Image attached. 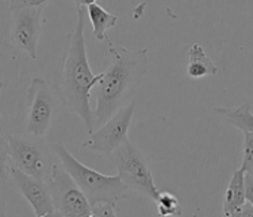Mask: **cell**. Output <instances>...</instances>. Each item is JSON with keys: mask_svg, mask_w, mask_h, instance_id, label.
Segmentation results:
<instances>
[{"mask_svg": "<svg viewBox=\"0 0 253 217\" xmlns=\"http://www.w3.org/2000/svg\"><path fill=\"white\" fill-rule=\"evenodd\" d=\"M58 97L43 79L34 78L27 90L26 132L43 137L58 113Z\"/></svg>", "mask_w": 253, "mask_h": 217, "instance_id": "52a82bcc", "label": "cell"}, {"mask_svg": "<svg viewBox=\"0 0 253 217\" xmlns=\"http://www.w3.org/2000/svg\"><path fill=\"white\" fill-rule=\"evenodd\" d=\"M135 111V102L131 101L124 108L118 110L113 117L107 119L102 128L96 132L89 133V139L83 143V148L93 152H100L110 156L119 145L127 139L131 119Z\"/></svg>", "mask_w": 253, "mask_h": 217, "instance_id": "ba28073f", "label": "cell"}, {"mask_svg": "<svg viewBox=\"0 0 253 217\" xmlns=\"http://www.w3.org/2000/svg\"><path fill=\"white\" fill-rule=\"evenodd\" d=\"M225 122L236 126L243 132L253 133V113L248 104H243L237 108H214Z\"/></svg>", "mask_w": 253, "mask_h": 217, "instance_id": "5bb4252c", "label": "cell"}, {"mask_svg": "<svg viewBox=\"0 0 253 217\" xmlns=\"http://www.w3.org/2000/svg\"><path fill=\"white\" fill-rule=\"evenodd\" d=\"M109 159L126 186L144 194L152 201H157L161 191L155 185L149 163L142 151L138 150L129 139L125 140L109 156Z\"/></svg>", "mask_w": 253, "mask_h": 217, "instance_id": "5b68a950", "label": "cell"}, {"mask_svg": "<svg viewBox=\"0 0 253 217\" xmlns=\"http://www.w3.org/2000/svg\"><path fill=\"white\" fill-rule=\"evenodd\" d=\"M76 3V7H88L92 3H96V0H75Z\"/></svg>", "mask_w": 253, "mask_h": 217, "instance_id": "44dd1931", "label": "cell"}, {"mask_svg": "<svg viewBox=\"0 0 253 217\" xmlns=\"http://www.w3.org/2000/svg\"><path fill=\"white\" fill-rule=\"evenodd\" d=\"M157 205V212L160 216H176L180 215L179 209V201L173 193L169 191H161L160 196L156 201Z\"/></svg>", "mask_w": 253, "mask_h": 217, "instance_id": "9a60e30c", "label": "cell"}, {"mask_svg": "<svg viewBox=\"0 0 253 217\" xmlns=\"http://www.w3.org/2000/svg\"><path fill=\"white\" fill-rule=\"evenodd\" d=\"M49 187L54 204V215L62 217H89L91 202L80 189L72 175L62 164H56L52 176L49 178Z\"/></svg>", "mask_w": 253, "mask_h": 217, "instance_id": "8992f818", "label": "cell"}, {"mask_svg": "<svg viewBox=\"0 0 253 217\" xmlns=\"http://www.w3.org/2000/svg\"><path fill=\"white\" fill-rule=\"evenodd\" d=\"M53 151L61 162L62 167L72 175L91 204L103 200L117 204L126 197L129 187L119 175H106L89 168L79 162L61 143H54Z\"/></svg>", "mask_w": 253, "mask_h": 217, "instance_id": "277c9868", "label": "cell"}, {"mask_svg": "<svg viewBox=\"0 0 253 217\" xmlns=\"http://www.w3.org/2000/svg\"><path fill=\"white\" fill-rule=\"evenodd\" d=\"M43 8H18L10 11V42L36 60L41 37V16Z\"/></svg>", "mask_w": 253, "mask_h": 217, "instance_id": "9c48e42d", "label": "cell"}, {"mask_svg": "<svg viewBox=\"0 0 253 217\" xmlns=\"http://www.w3.org/2000/svg\"><path fill=\"white\" fill-rule=\"evenodd\" d=\"M76 26L67 36L64 51L54 72V90L62 105L78 114L88 133L93 132L95 113L89 105L91 91L103 78V72L93 73L88 62L84 40L87 7H76Z\"/></svg>", "mask_w": 253, "mask_h": 217, "instance_id": "6da1fadb", "label": "cell"}, {"mask_svg": "<svg viewBox=\"0 0 253 217\" xmlns=\"http://www.w3.org/2000/svg\"><path fill=\"white\" fill-rule=\"evenodd\" d=\"M245 198L253 204V175L245 172Z\"/></svg>", "mask_w": 253, "mask_h": 217, "instance_id": "ffe728a7", "label": "cell"}, {"mask_svg": "<svg viewBox=\"0 0 253 217\" xmlns=\"http://www.w3.org/2000/svg\"><path fill=\"white\" fill-rule=\"evenodd\" d=\"M87 12L88 18L91 21V25H92V36L98 41H106V40H109L107 31L117 25L118 16L109 12V11L103 8L98 3H92V4L88 5Z\"/></svg>", "mask_w": 253, "mask_h": 217, "instance_id": "4fadbf2b", "label": "cell"}, {"mask_svg": "<svg viewBox=\"0 0 253 217\" xmlns=\"http://www.w3.org/2000/svg\"><path fill=\"white\" fill-rule=\"evenodd\" d=\"M247 201L245 198V171L240 167L233 172L232 179L225 193L223 200V215L233 217L234 212Z\"/></svg>", "mask_w": 253, "mask_h": 217, "instance_id": "8fae6325", "label": "cell"}, {"mask_svg": "<svg viewBox=\"0 0 253 217\" xmlns=\"http://www.w3.org/2000/svg\"><path fill=\"white\" fill-rule=\"evenodd\" d=\"M4 163L18 167L26 174L49 181L57 163H54L53 145L41 136L26 133H11L5 136Z\"/></svg>", "mask_w": 253, "mask_h": 217, "instance_id": "3957f363", "label": "cell"}, {"mask_svg": "<svg viewBox=\"0 0 253 217\" xmlns=\"http://www.w3.org/2000/svg\"><path fill=\"white\" fill-rule=\"evenodd\" d=\"M117 204L113 201H96L91 204V212L95 217H115L117 211H115Z\"/></svg>", "mask_w": 253, "mask_h": 217, "instance_id": "e0dca14e", "label": "cell"}, {"mask_svg": "<svg viewBox=\"0 0 253 217\" xmlns=\"http://www.w3.org/2000/svg\"><path fill=\"white\" fill-rule=\"evenodd\" d=\"M190 61L187 65V75L192 79H201L205 76L217 75L218 69L211 61V58L207 56L205 49L199 44H192L188 51Z\"/></svg>", "mask_w": 253, "mask_h": 217, "instance_id": "7c38bea8", "label": "cell"}, {"mask_svg": "<svg viewBox=\"0 0 253 217\" xmlns=\"http://www.w3.org/2000/svg\"><path fill=\"white\" fill-rule=\"evenodd\" d=\"M103 78L95 86V124L103 125L125 105L131 102L145 75L149 71L148 49L130 51L106 40Z\"/></svg>", "mask_w": 253, "mask_h": 217, "instance_id": "7a4b0ae2", "label": "cell"}, {"mask_svg": "<svg viewBox=\"0 0 253 217\" xmlns=\"http://www.w3.org/2000/svg\"><path fill=\"white\" fill-rule=\"evenodd\" d=\"M4 168L10 174L11 179L15 183L18 190L34 209L37 217L53 216L54 215V204H53L50 187L46 181L34 175L26 174L18 167L11 164H4Z\"/></svg>", "mask_w": 253, "mask_h": 217, "instance_id": "30bf717a", "label": "cell"}, {"mask_svg": "<svg viewBox=\"0 0 253 217\" xmlns=\"http://www.w3.org/2000/svg\"><path fill=\"white\" fill-rule=\"evenodd\" d=\"M233 217H253V204L249 201H245L234 212Z\"/></svg>", "mask_w": 253, "mask_h": 217, "instance_id": "d6986e66", "label": "cell"}, {"mask_svg": "<svg viewBox=\"0 0 253 217\" xmlns=\"http://www.w3.org/2000/svg\"><path fill=\"white\" fill-rule=\"evenodd\" d=\"M50 0H10L8 11L18 10V8H45V5Z\"/></svg>", "mask_w": 253, "mask_h": 217, "instance_id": "ac0fdd59", "label": "cell"}, {"mask_svg": "<svg viewBox=\"0 0 253 217\" xmlns=\"http://www.w3.org/2000/svg\"><path fill=\"white\" fill-rule=\"evenodd\" d=\"M244 133V158L241 163L243 168L247 174L253 175V133L243 132Z\"/></svg>", "mask_w": 253, "mask_h": 217, "instance_id": "2e32d148", "label": "cell"}]
</instances>
